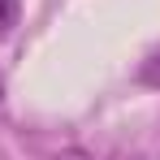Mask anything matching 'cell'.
<instances>
[{"label": "cell", "instance_id": "obj_1", "mask_svg": "<svg viewBox=\"0 0 160 160\" xmlns=\"http://www.w3.org/2000/svg\"><path fill=\"white\" fill-rule=\"evenodd\" d=\"M138 78L147 82V87H160V52H152L143 61V69H138Z\"/></svg>", "mask_w": 160, "mask_h": 160}, {"label": "cell", "instance_id": "obj_2", "mask_svg": "<svg viewBox=\"0 0 160 160\" xmlns=\"http://www.w3.org/2000/svg\"><path fill=\"white\" fill-rule=\"evenodd\" d=\"M13 22V0H0V30H9Z\"/></svg>", "mask_w": 160, "mask_h": 160}, {"label": "cell", "instance_id": "obj_3", "mask_svg": "<svg viewBox=\"0 0 160 160\" xmlns=\"http://www.w3.org/2000/svg\"><path fill=\"white\" fill-rule=\"evenodd\" d=\"M0 104H4V82H0Z\"/></svg>", "mask_w": 160, "mask_h": 160}]
</instances>
